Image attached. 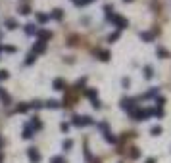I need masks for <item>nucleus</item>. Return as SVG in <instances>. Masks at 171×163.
Returning <instances> with one entry per match:
<instances>
[{
  "label": "nucleus",
  "mask_w": 171,
  "mask_h": 163,
  "mask_svg": "<svg viewBox=\"0 0 171 163\" xmlns=\"http://www.w3.org/2000/svg\"><path fill=\"white\" fill-rule=\"evenodd\" d=\"M133 113V117L137 119V121H146L150 115H154V109H135Z\"/></svg>",
  "instance_id": "nucleus-1"
},
{
  "label": "nucleus",
  "mask_w": 171,
  "mask_h": 163,
  "mask_svg": "<svg viewBox=\"0 0 171 163\" xmlns=\"http://www.w3.org/2000/svg\"><path fill=\"white\" fill-rule=\"evenodd\" d=\"M94 121H92L89 115H75L73 117V125L75 127H85V125H92Z\"/></svg>",
  "instance_id": "nucleus-2"
},
{
  "label": "nucleus",
  "mask_w": 171,
  "mask_h": 163,
  "mask_svg": "<svg viewBox=\"0 0 171 163\" xmlns=\"http://www.w3.org/2000/svg\"><path fill=\"white\" fill-rule=\"evenodd\" d=\"M108 19L116 23V27H117V29H125L127 25H129L125 17H121V15H116V14H112V15H110V17H108Z\"/></svg>",
  "instance_id": "nucleus-3"
},
{
  "label": "nucleus",
  "mask_w": 171,
  "mask_h": 163,
  "mask_svg": "<svg viewBox=\"0 0 171 163\" xmlns=\"http://www.w3.org/2000/svg\"><path fill=\"white\" fill-rule=\"evenodd\" d=\"M27 155H29L31 163H39V161H40V152H39L37 148H29V150H27Z\"/></svg>",
  "instance_id": "nucleus-4"
},
{
  "label": "nucleus",
  "mask_w": 171,
  "mask_h": 163,
  "mask_svg": "<svg viewBox=\"0 0 171 163\" xmlns=\"http://www.w3.org/2000/svg\"><path fill=\"white\" fill-rule=\"evenodd\" d=\"M121 108L127 109V111H135V109H137L135 108V100L133 98H123L121 100Z\"/></svg>",
  "instance_id": "nucleus-5"
},
{
  "label": "nucleus",
  "mask_w": 171,
  "mask_h": 163,
  "mask_svg": "<svg viewBox=\"0 0 171 163\" xmlns=\"http://www.w3.org/2000/svg\"><path fill=\"white\" fill-rule=\"evenodd\" d=\"M37 36H39V40L46 42V40L52 36V33H50V31H46V29H39V31H37Z\"/></svg>",
  "instance_id": "nucleus-6"
},
{
  "label": "nucleus",
  "mask_w": 171,
  "mask_h": 163,
  "mask_svg": "<svg viewBox=\"0 0 171 163\" xmlns=\"http://www.w3.org/2000/svg\"><path fill=\"white\" fill-rule=\"evenodd\" d=\"M46 50V42H43V40H39L37 44L33 46V54H40V52Z\"/></svg>",
  "instance_id": "nucleus-7"
},
{
  "label": "nucleus",
  "mask_w": 171,
  "mask_h": 163,
  "mask_svg": "<svg viewBox=\"0 0 171 163\" xmlns=\"http://www.w3.org/2000/svg\"><path fill=\"white\" fill-rule=\"evenodd\" d=\"M52 86H54V90H64V88H65V81H64V79H54Z\"/></svg>",
  "instance_id": "nucleus-8"
},
{
  "label": "nucleus",
  "mask_w": 171,
  "mask_h": 163,
  "mask_svg": "<svg viewBox=\"0 0 171 163\" xmlns=\"http://www.w3.org/2000/svg\"><path fill=\"white\" fill-rule=\"evenodd\" d=\"M37 31H39L37 25H33V23L25 25V33H27V35H37Z\"/></svg>",
  "instance_id": "nucleus-9"
},
{
  "label": "nucleus",
  "mask_w": 171,
  "mask_h": 163,
  "mask_svg": "<svg viewBox=\"0 0 171 163\" xmlns=\"http://www.w3.org/2000/svg\"><path fill=\"white\" fill-rule=\"evenodd\" d=\"M96 54L100 56L102 61H108V60H110V52H108V50H96Z\"/></svg>",
  "instance_id": "nucleus-10"
},
{
  "label": "nucleus",
  "mask_w": 171,
  "mask_h": 163,
  "mask_svg": "<svg viewBox=\"0 0 171 163\" xmlns=\"http://www.w3.org/2000/svg\"><path fill=\"white\" fill-rule=\"evenodd\" d=\"M23 138H33V129H31V125H25V129H23Z\"/></svg>",
  "instance_id": "nucleus-11"
},
{
  "label": "nucleus",
  "mask_w": 171,
  "mask_h": 163,
  "mask_svg": "<svg viewBox=\"0 0 171 163\" xmlns=\"http://www.w3.org/2000/svg\"><path fill=\"white\" fill-rule=\"evenodd\" d=\"M31 129H35V130H39V129H43V123L37 119V117H33V121H31Z\"/></svg>",
  "instance_id": "nucleus-12"
},
{
  "label": "nucleus",
  "mask_w": 171,
  "mask_h": 163,
  "mask_svg": "<svg viewBox=\"0 0 171 163\" xmlns=\"http://www.w3.org/2000/svg\"><path fill=\"white\" fill-rule=\"evenodd\" d=\"M0 98H2L4 104H10V94H8L6 90H2V88H0Z\"/></svg>",
  "instance_id": "nucleus-13"
},
{
  "label": "nucleus",
  "mask_w": 171,
  "mask_h": 163,
  "mask_svg": "<svg viewBox=\"0 0 171 163\" xmlns=\"http://www.w3.org/2000/svg\"><path fill=\"white\" fill-rule=\"evenodd\" d=\"M50 19V15H46V14H37V21L39 23H46Z\"/></svg>",
  "instance_id": "nucleus-14"
},
{
  "label": "nucleus",
  "mask_w": 171,
  "mask_h": 163,
  "mask_svg": "<svg viewBox=\"0 0 171 163\" xmlns=\"http://www.w3.org/2000/svg\"><path fill=\"white\" fill-rule=\"evenodd\" d=\"M141 39L146 40V42H150V40L154 39V33H141Z\"/></svg>",
  "instance_id": "nucleus-15"
},
{
  "label": "nucleus",
  "mask_w": 171,
  "mask_h": 163,
  "mask_svg": "<svg viewBox=\"0 0 171 163\" xmlns=\"http://www.w3.org/2000/svg\"><path fill=\"white\" fill-rule=\"evenodd\" d=\"M152 75H154L152 67H150V65H146V67H144V77H146V79H152Z\"/></svg>",
  "instance_id": "nucleus-16"
},
{
  "label": "nucleus",
  "mask_w": 171,
  "mask_h": 163,
  "mask_svg": "<svg viewBox=\"0 0 171 163\" xmlns=\"http://www.w3.org/2000/svg\"><path fill=\"white\" fill-rule=\"evenodd\" d=\"M62 15H64V14H62V10H60V8H56L50 17H54V19H62Z\"/></svg>",
  "instance_id": "nucleus-17"
},
{
  "label": "nucleus",
  "mask_w": 171,
  "mask_h": 163,
  "mask_svg": "<svg viewBox=\"0 0 171 163\" xmlns=\"http://www.w3.org/2000/svg\"><path fill=\"white\" fill-rule=\"evenodd\" d=\"M35 60H37V54H33V52H31V54L27 56V60H25V64H27V65H31Z\"/></svg>",
  "instance_id": "nucleus-18"
},
{
  "label": "nucleus",
  "mask_w": 171,
  "mask_h": 163,
  "mask_svg": "<svg viewBox=\"0 0 171 163\" xmlns=\"http://www.w3.org/2000/svg\"><path fill=\"white\" fill-rule=\"evenodd\" d=\"M62 146H64V150H71V148H73V140L67 138V140H64V144H62Z\"/></svg>",
  "instance_id": "nucleus-19"
},
{
  "label": "nucleus",
  "mask_w": 171,
  "mask_h": 163,
  "mask_svg": "<svg viewBox=\"0 0 171 163\" xmlns=\"http://www.w3.org/2000/svg\"><path fill=\"white\" fill-rule=\"evenodd\" d=\"M137 157H141V150H138V148H133V150H131V159H137Z\"/></svg>",
  "instance_id": "nucleus-20"
},
{
  "label": "nucleus",
  "mask_w": 171,
  "mask_h": 163,
  "mask_svg": "<svg viewBox=\"0 0 171 163\" xmlns=\"http://www.w3.org/2000/svg\"><path fill=\"white\" fill-rule=\"evenodd\" d=\"M106 140H108V142H112V144H116V142H117V138H116V136H113L112 133H108V130H106Z\"/></svg>",
  "instance_id": "nucleus-21"
},
{
  "label": "nucleus",
  "mask_w": 171,
  "mask_h": 163,
  "mask_svg": "<svg viewBox=\"0 0 171 163\" xmlns=\"http://www.w3.org/2000/svg\"><path fill=\"white\" fill-rule=\"evenodd\" d=\"M6 27H8V29H15V27H17L15 19H8V21H6Z\"/></svg>",
  "instance_id": "nucleus-22"
},
{
  "label": "nucleus",
  "mask_w": 171,
  "mask_h": 163,
  "mask_svg": "<svg viewBox=\"0 0 171 163\" xmlns=\"http://www.w3.org/2000/svg\"><path fill=\"white\" fill-rule=\"evenodd\" d=\"M50 163H65V161H64V157H62V155H54L52 159H50Z\"/></svg>",
  "instance_id": "nucleus-23"
},
{
  "label": "nucleus",
  "mask_w": 171,
  "mask_h": 163,
  "mask_svg": "<svg viewBox=\"0 0 171 163\" xmlns=\"http://www.w3.org/2000/svg\"><path fill=\"white\" fill-rule=\"evenodd\" d=\"M27 109H29V106H27V104H21V106H17V113H25Z\"/></svg>",
  "instance_id": "nucleus-24"
},
{
  "label": "nucleus",
  "mask_w": 171,
  "mask_h": 163,
  "mask_svg": "<svg viewBox=\"0 0 171 163\" xmlns=\"http://www.w3.org/2000/svg\"><path fill=\"white\" fill-rule=\"evenodd\" d=\"M19 14L27 15V14H31V8H29V6H21V8H19Z\"/></svg>",
  "instance_id": "nucleus-25"
},
{
  "label": "nucleus",
  "mask_w": 171,
  "mask_h": 163,
  "mask_svg": "<svg viewBox=\"0 0 171 163\" xmlns=\"http://www.w3.org/2000/svg\"><path fill=\"white\" fill-rule=\"evenodd\" d=\"M156 54H158V56H162V58H167V56H169V54H167V50H163V48H158V50H156Z\"/></svg>",
  "instance_id": "nucleus-26"
},
{
  "label": "nucleus",
  "mask_w": 171,
  "mask_h": 163,
  "mask_svg": "<svg viewBox=\"0 0 171 163\" xmlns=\"http://www.w3.org/2000/svg\"><path fill=\"white\" fill-rule=\"evenodd\" d=\"M152 134H154V136L162 134V127H160V125H158V127H152Z\"/></svg>",
  "instance_id": "nucleus-27"
},
{
  "label": "nucleus",
  "mask_w": 171,
  "mask_h": 163,
  "mask_svg": "<svg viewBox=\"0 0 171 163\" xmlns=\"http://www.w3.org/2000/svg\"><path fill=\"white\" fill-rule=\"evenodd\" d=\"M46 106H48V108H58L60 104L56 102V100H48V102H46Z\"/></svg>",
  "instance_id": "nucleus-28"
},
{
  "label": "nucleus",
  "mask_w": 171,
  "mask_h": 163,
  "mask_svg": "<svg viewBox=\"0 0 171 163\" xmlns=\"http://www.w3.org/2000/svg\"><path fill=\"white\" fill-rule=\"evenodd\" d=\"M87 96H89L90 100H94L96 98V90H92V88H90V90H87Z\"/></svg>",
  "instance_id": "nucleus-29"
},
{
  "label": "nucleus",
  "mask_w": 171,
  "mask_h": 163,
  "mask_svg": "<svg viewBox=\"0 0 171 163\" xmlns=\"http://www.w3.org/2000/svg\"><path fill=\"white\" fill-rule=\"evenodd\" d=\"M117 39H119V33H113V35H110V39H108V40L113 42V40H117Z\"/></svg>",
  "instance_id": "nucleus-30"
},
{
  "label": "nucleus",
  "mask_w": 171,
  "mask_h": 163,
  "mask_svg": "<svg viewBox=\"0 0 171 163\" xmlns=\"http://www.w3.org/2000/svg\"><path fill=\"white\" fill-rule=\"evenodd\" d=\"M92 106H94L96 109H100V100H98V98H94V100H92Z\"/></svg>",
  "instance_id": "nucleus-31"
},
{
  "label": "nucleus",
  "mask_w": 171,
  "mask_h": 163,
  "mask_svg": "<svg viewBox=\"0 0 171 163\" xmlns=\"http://www.w3.org/2000/svg\"><path fill=\"white\" fill-rule=\"evenodd\" d=\"M60 129L64 130V133H67V130H69V125H67V123H62V125H60Z\"/></svg>",
  "instance_id": "nucleus-32"
},
{
  "label": "nucleus",
  "mask_w": 171,
  "mask_h": 163,
  "mask_svg": "<svg viewBox=\"0 0 171 163\" xmlns=\"http://www.w3.org/2000/svg\"><path fill=\"white\" fill-rule=\"evenodd\" d=\"M163 102H165V100H163L162 96H160V98H156V104H158V106H160V108H162V106H163Z\"/></svg>",
  "instance_id": "nucleus-33"
},
{
  "label": "nucleus",
  "mask_w": 171,
  "mask_h": 163,
  "mask_svg": "<svg viewBox=\"0 0 171 163\" xmlns=\"http://www.w3.org/2000/svg\"><path fill=\"white\" fill-rule=\"evenodd\" d=\"M2 48L6 50V52H15V48H14V46H2Z\"/></svg>",
  "instance_id": "nucleus-34"
},
{
  "label": "nucleus",
  "mask_w": 171,
  "mask_h": 163,
  "mask_svg": "<svg viewBox=\"0 0 171 163\" xmlns=\"http://www.w3.org/2000/svg\"><path fill=\"white\" fill-rule=\"evenodd\" d=\"M0 79H8V71H0Z\"/></svg>",
  "instance_id": "nucleus-35"
},
{
  "label": "nucleus",
  "mask_w": 171,
  "mask_h": 163,
  "mask_svg": "<svg viewBox=\"0 0 171 163\" xmlns=\"http://www.w3.org/2000/svg\"><path fill=\"white\" fill-rule=\"evenodd\" d=\"M146 163H156V159H154V157H148V159H146Z\"/></svg>",
  "instance_id": "nucleus-36"
},
{
  "label": "nucleus",
  "mask_w": 171,
  "mask_h": 163,
  "mask_svg": "<svg viewBox=\"0 0 171 163\" xmlns=\"http://www.w3.org/2000/svg\"><path fill=\"white\" fill-rule=\"evenodd\" d=\"M0 163H2V155H0Z\"/></svg>",
  "instance_id": "nucleus-37"
},
{
  "label": "nucleus",
  "mask_w": 171,
  "mask_h": 163,
  "mask_svg": "<svg viewBox=\"0 0 171 163\" xmlns=\"http://www.w3.org/2000/svg\"><path fill=\"white\" fill-rule=\"evenodd\" d=\"M125 2H133V0H125Z\"/></svg>",
  "instance_id": "nucleus-38"
},
{
  "label": "nucleus",
  "mask_w": 171,
  "mask_h": 163,
  "mask_svg": "<svg viewBox=\"0 0 171 163\" xmlns=\"http://www.w3.org/2000/svg\"><path fill=\"white\" fill-rule=\"evenodd\" d=\"M73 2H79V0H73Z\"/></svg>",
  "instance_id": "nucleus-39"
},
{
  "label": "nucleus",
  "mask_w": 171,
  "mask_h": 163,
  "mask_svg": "<svg viewBox=\"0 0 171 163\" xmlns=\"http://www.w3.org/2000/svg\"><path fill=\"white\" fill-rule=\"evenodd\" d=\"M0 50H2V46H0Z\"/></svg>",
  "instance_id": "nucleus-40"
}]
</instances>
